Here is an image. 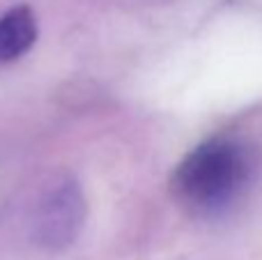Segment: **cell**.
Returning a JSON list of instances; mask_svg holds the SVG:
<instances>
[{
	"label": "cell",
	"instance_id": "6da1fadb",
	"mask_svg": "<svg viewBox=\"0 0 262 260\" xmlns=\"http://www.w3.org/2000/svg\"><path fill=\"white\" fill-rule=\"evenodd\" d=\"M253 175V159L244 143L216 136L200 143L172 175V193L189 212L223 214L244 196Z\"/></svg>",
	"mask_w": 262,
	"mask_h": 260
},
{
	"label": "cell",
	"instance_id": "7a4b0ae2",
	"mask_svg": "<svg viewBox=\"0 0 262 260\" xmlns=\"http://www.w3.org/2000/svg\"><path fill=\"white\" fill-rule=\"evenodd\" d=\"M83 221V198L72 182H60L44 193L35 210V235L41 244L58 247L76 235Z\"/></svg>",
	"mask_w": 262,
	"mask_h": 260
},
{
	"label": "cell",
	"instance_id": "3957f363",
	"mask_svg": "<svg viewBox=\"0 0 262 260\" xmlns=\"http://www.w3.org/2000/svg\"><path fill=\"white\" fill-rule=\"evenodd\" d=\"M35 39L37 21L28 7H14L0 16V62L21 58Z\"/></svg>",
	"mask_w": 262,
	"mask_h": 260
}]
</instances>
